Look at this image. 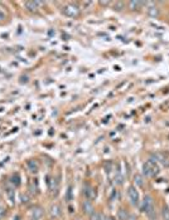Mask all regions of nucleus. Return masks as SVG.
I'll return each mask as SVG.
<instances>
[{"mask_svg": "<svg viewBox=\"0 0 169 220\" xmlns=\"http://www.w3.org/2000/svg\"><path fill=\"white\" fill-rule=\"evenodd\" d=\"M143 172L145 176H150V178H154L159 174V166L157 165L155 161H153L151 159L148 160L146 162L143 166Z\"/></svg>", "mask_w": 169, "mask_h": 220, "instance_id": "nucleus-2", "label": "nucleus"}, {"mask_svg": "<svg viewBox=\"0 0 169 220\" xmlns=\"http://www.w3.org/2000/svg\"><path fill=\"white\" fill-rule=\"evenodd\" d=\"M82 209L84 214H90V215L93 214V205L90 200H84V202L82 204Z\"/></svg>", "mask_w": 169, "mask_h": 220, "instance_id": "nucleus-7", "label": "nucleus"}, {"mask_svg": "<svg viewBox=\"0 0 169 220\" xmlns=\"http://www.w3.org/2000/svg\"><path fill=\"white\" fill-rule=\"evenodd\" d=\"M39 4L40 3H38V1H27L25 3V8H27L29 12H37Z\"/></svg>", "mask_w": 169, "mask_h": 220, "instance_id": "nucleus-10", "label": "nucleus"}, {"mask_svg": "<svg viewBox=\"0 0 169 220\" xmlns=\"http://www.w3.org/2000/svg\"><path fill=\"white\" fill-rule=\"evenodd\" d=\"M63 14L66 17H70V18H77L80 15V9L77 8V5L75 4H67L63 7Z\"/></svg>", "mask_w": 169, "mask_h": 220, "instance_id": "nucleus-3", "label": "nucleus"}, {"mask_svg": "<svg viewBox=\"0 0 169 220\" xmlns=\"http://www.w3.org/2000/svg\"><path fill=\"white\" fill-rule=\"evenodd\" d=\"M27 167L28 170L30 171V172H37L39 169V166H38V162H37L35 160H28L27 161Z\"/></svg>", "mask_w": 169, "mask_h": 220, "instance_id": "nucleus-9", "label": "nucleus"}, {"mask_svg": "<svg viewBox=\"0 0 169 220\" xmlns=\"http://www.w3.org/2000/svg\"><path fill=\"white\" fill-rule=\"evenodd\" d=\"M71 199H72V187L70 186L67 190V201H71Z\"/></svg>", "mask_w": 169, "mask_h": 220, "instance_id": "nucleus-22", "label": "nucleus"}, {"mask_svg": "<svg viewBox=\"0 0 169 220\" xmlns=\"http://www.w3.org/2000/svg\"><path fill=\"white\" fill-rule=\"evenodd\" d=\"M51 220H53V219H51Z\"/></svg>", "mask_w": 169, "mask_h": 220, "instance_id": "nucleus-28", "label": "nucleus"}, {"mask_svg": "<svg viewBox=\"0 0 169 220\" xmlns=\"http://www.w3.org/2000/svg\"><path fill=\"white\" fill-rule=\"evenodd\" d=\"M134 180H135V184L138 185L139 187H144V180H143V176L141 175H135Z\"/></svg>", "mask_w": 169, "mask_h": 220, "instance_id": "nucleus-14", "label": "nucleus"}, {"mask_svg": "<svg viewBox=\"0 0 169 220\" xmlns=\"http://www.w3.org/2000/svg\"><path fill=\"white\" fill-rule=\"evenodd\" d=\"M43 209H42L40 206H35L32 209V211H30V215H32V220H39L42 216H43Z\"/></svg>", "mask_w": 169, "mask_h": 220, "instance_id": "nucleus-6", "label": "nucleus"}, {"mask_svg": "<svg viewBox=\"0 0 169 220\" xmlns=\"http://www.w3.org/2000/svg\"><path fill=\"white\" fill-rule=\"evenodd\" d=\"M141 210L148 214V216L150 219H155V210H154V202H153V197L150 195L144 196L141 204Z\"/></svg>", "mask_w": 169, "mask_h": 220, "instance_id": "nucleus-1", "label": "nucleus"}, {"mask_svg": "<svg viewBox=\"0 0 169 220\" xmlns=\"http://www.w3.org/2000/svg\"><path fill=\"white\" fill-rule=\"evenodd\" d=\"M128 196H129V200L133 205H138L139 204V192H138V190H136L135 186H129Z\"/></svg>", "mask_w": 169, "mask_h": 220, "instance_id": "nucleus-4", "label": "nucleus"}, {"mask_svg": "<svg viewBox=\"0 0 169 220\" xmlns=\"http://www.w3.org/2000/svg\"><path fill=\"white\" fill-rule=\"evenodd\" d=\"M22 202L27 204V202H28V196H25V195H22Z\"/></svg>", "mask_w": 169, "mask_h": 220, "instance_id": "nucleus-24", "label": "nucleus"}, {"mask_svg": "<svg viewBox=\"0 0 169 220\" xmlns=\"http://www.w3.org/2000/svg\"><path fill=\"white\" fill-rule=\"evenodd\" d=\"M162 218L163 220H169V209L167 206L162 209Z\"/></svg>", "mask_w": 169, "mask_h": 220, "instance_id": "nucleus-18", "label": "nucleus"}, {"mask_svg": "<svg viewBox=\"0 0 169 220\" xmlns=\"http://www.w3.org/2000/svg\"><path fill=\"white\" fill-rule=\"evenodd\" d=\"M12 184H14L15 186H18L20 184V178H19L18 174H15V175L12 176Z\"/></svg>", "mask_w": 169, "mask_h": 220, "instance_id": "nucleus-20", "label": "nucleus"}, {"mask_svg": "<svg viewBox=\"0 0 169 220\" xmlns=\"http://www.w3.org/2000/svg\"><path fill=\"white\" fill-rule=\"evenodd\" d=\"M153 157H154L155 160H153V161H159V162L162 165H164V166H169V159L165 156V153H162V152H157L153 155Z\"/></svg>", "mask_w": 169, "mask_h": 220, "instance_id": "nucleus-5", "label": "nucleus"}, {"mask_svg": "<svg viewBox=\"0 0 169 220\" xmlns=\"http://www.w3.org/2000/svg\"><path fill=\"white\" fill-rule=\"evenodd\" d=\"M51 214H52V215H53L54 218H57V216L61 214L60 206H58V205H53V206H52V208H51Z\"/></svg>", "mask_w": 169, "mask_h": 220, "instance_id": "nucleus-16", "label": "nucleus"}, {"mask_svg": "<svg viewBox=\"0 0 169 220\" xmlns=\"http://www.w3.org/2000/svg\"><path fill=\"white\" fill-rule=\"evenodd\" d=\"M13 220H20V216H19V215H15V216L13 218Z\"/></svg>", "mask_w": 169, "mask_h": 220, "instance_id": "nucleus-26", "label": "nucleus"}, {"mask_svg": "<svg viewBox=\"0 0 169 220\" xmlns=\"http://www.w3.org/2000/svg\"><path fill=\"white\" fill-rule=\"evenodd\" d=\"M4 214H5V209L0 206V219H1V218L4 216Z\"/></svg>", "mask_w": 169, "mask_h": 220, "instance_id": "nucleus-23", "label": "nucleus"}, {"mask_svg": "<svg viewBox=\"0 0 169 220\" xmlns=\"http://www.w3.org/2000/svg\"><path fill=\"white\" fill-rule=\"evenodd\" d=\"M4 19H5V14L0 10V20H4Z\"/></svg>", "mask_w": 169, "mask_h": 220, "instance_id": "nucleus-25", "label": "nucleus"}, {"mask_svg": "<svg viewBox=\"0 0 169 220\" xmlns=\"http://www.w3.org/2000/svg\"><path fill=\"white\" fill-rule=\"evenodd\" d=\"M141 5H145V3L144 1H129V8L131 9V10H138Z\"/></svg>", "mask_w": 169, "mask_h": 220, "instance_id": "nucleus-11", "label": "nucleus"}, {"mask_svg": "<svg viewBox=\"0 0 169 220\" xmlns=\"http://www.w3.org/2000/svg\"><path fill=\"white\" fill-rule=\"evenodd\" d=\"M90 220H105V216L101 213H93L91 214V219Z\"/></svg>", "mask_w": 169, "mask_h": 220, "instance_id": "nucleus-17", "label": "nucleus"}, {"mask_svg": "<svg viewBox=\"0 0 169 220\" xmlns=\"http://www.w3.org/2000/svg\"><path fill=\"white\" fill-rule=\"evenodd\" d=\"M115 181H116V184H119V185H123V182H124V176H123V174H121V171L119 169L115 174Z\"/></svg>", "mask_w": 169, "mask_h": 220, "instance_id": "nucleus-12", "label": "nucleus"}, {"mask_svg": "<svg viewBox=\"0 0 169 220\" xmlns=\"http://www.w3.org/2000/svg\"><path fill=\"white\" fill-rule=\"evenodd\" d=\"M84 195H86V197H87V200H90V199H91V197L95 195V191L91 189V187H90L88 185H86V186H84Z\"/></svg>", "mask_w": 169, "mask_h": 220, "instance_id": "nucleus-13", "label": "nucleus"}, {"mask_svg": "<svg viewBox=\"0 0 169 220\" xmlns=\"http://www.w3.org/2000/svg\"><path fill=\"white\" fill-rule=\"evenodd\" d=\"M129 218V214L126 210H124V209H120L119 210V219L120 220H128Z\"/></svg>", "mask_w": 169, "mask_h": 220, "instance_id": "nucleus-15", "label": "nucleus"}, {"mask_svg": "<svg viewBox=\"0 0 169 220\" xmlns=\"http://www.w3.org/2000/svg\"><path fill=\"white\" fill-rule=\"evenodd\" d=\"M114 8L118 10V12H120V10H123V8H124V3H121V1H116L115 4H114Z\"/></svg>", "mask_w": 169, "mask_h": 220, "instance_id": "nucleus-21", "label": "nucleus"}, {"mask_svg": "<svg viewBox=\"0 0 169 220\" xmlns=\"http://www.w3.org/2000/svg\"><path fill=\"white\" fill-rule=\"evenodd\" d=\"M7 195H8V197H9V200H10V202L12 204H14V197H15V195H14V190H12V189H7Z\"/></svg>", "mask_w": 169, "mask_h": 220, "instance_id": "nucleus-19", "label": "nucleus"}, {"mask_svg": "<svg viewBox=\"0 0 169 220\" xmlns=\"http://www.w3.org/2000/svg\"><path fill=\"white\" fill-rule=\"evenodd\" d=\"M101 4H102V5H107L109 3H107V1H101Z\"/></svg>", "mask_w": 169, "mask_h": 220, "instance_id": "nucleus-27", "label": "nucleus"}, {"mask_svg": "<svg viewBox=\"0 0 169 220\" xmlns=\"http://www.w3.org/2000/svg\"><path fill=\"white\" fill-rule=\"evenodd\" d=\"M146 12H148V14H149L150 17H154V18L159 15V10H158V8L155 7L154 4H151V3L148 4V9H146Z\"/></svg>", "mask_w": 169, "mask_h": 220, "instance_id": "nucleus-8", "label": "nucleus"}]
</instances>
